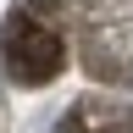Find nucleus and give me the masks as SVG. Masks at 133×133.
<instances>
[{"mask_svg": "<svg viewBox=\"0 0 133 133\" xmlns=\"http://www.w3.org/2000/svg\"><path fill=\"white\" fill-rule=\"evenodd\" d=\"M0 66L22 89L56 78L66 66V0H17L0 22Z\"/></svg>", "mask_w": 133, "mask_h": 133, "instance_id": "nucleus-1", "label": "nucleus"}, {"mask_svg": "<svg viewBox=\"0 0 133 133\" xmlns=\"http://www.w3.org/2000/svg\"><path fill=\"white\" fill-rule=\"evenodd\" d=\"M78 6V61L100 83L133 89V0H72Z\"/></svg>", "mask_w": 133, "mask_h": 133, "instance_id": "nucleus-2", "label": "nucleus"}, {"mask_svg": "<svg viewBox=\"0 0 133 133\" xmlns=\"http://www.w3.org/2000/svg\"><path fill=\"white\" fill-rule=\"evenodd\" d=\"M56 133H133V105H94V100H78L72 111H61Z\"/></svg>", "mask_w": 133, "mask_h": 133, "instance_id": "nucleus-3", "label": "nucleus"}]
</instances>
